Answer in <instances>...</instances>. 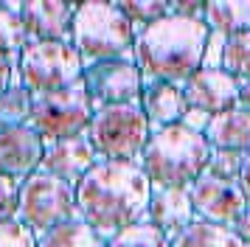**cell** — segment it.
Listing matches in <instances>:
<instances>
[{
	"label": "cell",
	"mask_w": 250,
	"mask_h": 247,
	"mask_svg": "<svg viewBox=\"0 0 250 247\" xmlns=\"http://www.w3.org/2000/svg\"><path fill=\"white\" fill-rule=\"evenodd\" d=\"M73 191L79 219L104 239H110L126 225L144 222L152 200V183L144 174L141 163L99 160Z\"/></svg>",
	"instance_id": "1"
},
{
	"label": "cell",
	"mask_w": 250,
	"mask_h": 247,
	"mask_svg": "<svg viewBox=\"0 0 250 247\" xmlns=\"http://www.w3.org/2000/svg\"><path fill=\"white\" fill-rule=\"evenodd\" d=\"M208 37L211 31L203 20H183L169 14L135 34L132 62L138 65L144 82L183 84L203 67Z\"/></svg>",
	"instance_id": "2"
},
{
	"label": "cell",
	"mask_w": 250,
	"mask_h": 247,
	"mask_svg": "<svg viewBox=\"0 0 250 247\" xmlns=\"http://www.w3.org/2000/svg\"><path fill=\"white\" fill-rule=\"evenodd\" d=\"M211 155L214 149L203 132L174 124L152 132L138 163L152 188H188L194 180L205 174Z\"/></svg>",
	"instance_id": "3"
},
{
	"label": "cell",
	"mask_w": 250,
	"mask_h": 247,
	"mask_svg": "<svg viewBox=\"0 0 250 247\" xmlns=\"http://www.w3.org/2000/svg\"><path fill=\"white\" fill-rule=\"evenodd\" d=\"M70 45L79 51L84 62L126 59L132 56L135 28L115 3L87 0V3H76Z\"/></svg>",
	"instance_id": "4"
},
{
	"label": "cell",
	"mask_w": 250,
	"mask_h": 247,
	"mask_svg": "<svg viewBox=\"0 0 250 247\" xmlns=\"http://www.w3.org/2000/svg\"><path fill=\"white\" fill-rule=\"evenodd\" d=\"M149 138L152 126L138 104L99 107L87 129V141L93 144L99 160L110 163H138Z\"/></svg>",
	"instance_id": "5"
},
{
	"label": "cell",
	"mask_w": 250,
	"mask_h": 247,
	"mask_svg": "<svg viewBox=\"0 0 250 247\" xmlns=\"http://www.w3.org/2000/svg\"><path fill=\"white\" fill-rule=\"evenodd\" d=\"M82 70L84 59L70 42H28L17 62V76L34 96L76 87Z\"/></svg>",
	"instance_id": "6"
},
{
	"label": "cell",
	"mask_w": 250,
	"mask_h": 247,
	"mask_svg": "<svg viewBox=\"0 0 250 247\" xmlns=\"http://www.w3.org/2000/svg\"><path fill=\"white\" fill-rule=\"evenodd\" d=\"M25 227L37 236L54 230L59 225L79 219L76 213V191L65 180L51 177L48 171H34L20 183V216Z\"/></svg>",
	"instance_id": "7"
},
{
	"label": "cell",
	"mask_w": 250,
	"mask_h": 247,
	"mask_svg": "<svg viewBox=\"0 0 250 247\" xmlns=\"http://www.w3.org/2000/svg\"><path fill=\"white\" fill-rule=\"evenodd\" d=\"M93 115H96V104L90 101L87 90L79 82L76 87L62 90V93L34 96V110H31L28 124L40 132V138L48 146L57 144V141L87 135Z\"/></svg>",
	"instance_id": "8"
},
{
	"label": "cell",
	"mask_w": 250,
	"mask_h": 247,
	"mask_svg": "<svg viewBox=\"0 0 250 247\" xmlns=\"http://www.w3.org/2000/svg\"><path fill=\"white\" fill-rule=\"evenodd\" d=\"M82 87L87 90L90 101L99 107L113 104H138L144 76L132 56L126 59H104V62H84L82 70Z\"/></svg>",
	"instance_id": "9"
},
{
	"label": "cell",
	"mask_w": 250,
	"mask_h": 247,
	"mask_svg": "<svg viewBox=\"0 0 250 247\" xmlns=\"http://www.w3.org/2000/svg\"><path fill=\"white\" fill-rule=\"evenodd\" d=\"M191 194V205L200 222L222 225V227H233L239 216L248 211V197L242 194L239 183H228V180L203 174L188 185Z\"/></svg>",
	"instance_id": "10"
},
{
	"label": "cell",
	"mask_w": 250,
	"mask_h": 247,
	"mask_svg": "<svg viewBox=\"0 0 250 247\" xmlns=\"http://www.w3.org/2000/svg\"><path fill=\"white\" fill-rule=\"evenodd\" d=\"M183 101L188 110H200L205 115H219L233 110L239 101V79H233L222 67H200L197 73L180 84Z\"/></svg>",
	"instance_id": "11"
},
{
	"label": "cell",
	"mask_w": 250,
	"mask_h": 247,
	"mask_svg": "<svg viewBox=\"0 0 250 247\" xmlns=\"http://www.w3.org/2000/svg\"><path fill=\"white\" fill-rule=\"evenodd\" d=\"M45 157V141L31 124L23 126H0V174L23 183L40 171Z\"/></svg>",
	"instance_id": "12"
},
{
	"label": "cell",
	"mask_w": 250,
	"mask_h": 247,
	"mask_svg": "<svg viewBox=\"0 0 250 247\" xmlns=\"http://www.w3.org/2000/svg\"><path fill=\"white\" fill-rule=\"evenodd\" d=\"M76 3L65 0H25L20 20L31 42H70Z\"/></svg>",
	"instance_id": "13"
},
{
	"label": "cell",
	"mask_w": 250,
	"mask_h": 247,
	"mask_svg": "<svg viewBox=\"0 0 250 247\" xmlns=\"http://www.w3.org/2000/svg\"><path fill=\"white\" fill-rule=\"evenodd\" d=\"M96 163H99V155H96L93 144L87 141V135H79V138H68V141L48 144L40 168L48 171L51 177L65 180L68 185L76 188V183H79Z\"/></svg>",
	"instance_id": "14"
},
{
	"label": "cell",
	"mask_w": 250,
	"mask_h": 247,
	"mask_svg": "<svg viewBox=\"0 0 250 247\" xmlns=\"http://www.w3.org/2000/svg\"><path fill=\"white\" fill-rule=\"evenodd\" d=\"M146 222L160 227L171 239L177 233H183L191 222H197L188 188H152V200H149V208H146Z\"/></svg>",
	"instance_id": "15"
},
{
	"label": "cell",
	"mask_w": 250,
	"mask_h": 247,
	"mask_svg": "<svg viewBox=\"0 0 250 247\" xmlns=\"http://www.w3.org/2000/svg\"><path fill=\"white\" fill-rule=\"evenodd\" d=\"M138 107L144 110L152 132H158L163 126H174L183 121L186 115V101H183L180 84H169V82H144Z\"/></svg>",
	"instance_id": "16"
},
{
	"label": "cell",
	"mask_w": 250,
	"mask_h": 247,
	"mask_svg": "<svg viewBox=\"0 0 250 247\" xmlns=\"http://www.w3.org/2000/svg\"><path fill=\"white\" fill-rule=\"evenodd\" d=\"M205 141L211 149H225V152H250V112L239 110H225L219 115H211V121L205 126Z\"/></svg>",
	"instance_id": "17"
},
{
	"label": "cell",
	"mask_w": 250,
	"mask_h": 247,
	"mask_svg": "<svg viewBox=\"0 0 250 247\" xmlns=\"http://www.w3.org/2000/svg\"><path fill=\"white\" fill-rule=\"evenodd\" d=\"M203 22L208 25V31L222 37L250 31V0H208Z\"/></svg>",
	"instance_id": "18"
},
{
	"label": "cell",
	"mask_w": 250,
	"mask_h": 247,
	"mask_svg": "<svg viewBox=\"0 0 250 247\" xmlns=\"http://www.w3.org/2000/svg\"><path fill=\"white\" fill-rule=\"evenodd\" d=\"M171 247H245L230 227L211 222H191L183 233L171 239Z\"/></svg>",
	"instance_id": "19"
},
{
	"label": "cell",
	"mask_w": 250,
	"mask_h": 247,
	"mask_svg": "<svg viewBox=\"0 0 250 247\" xmlns=\"http://www.w3.org/2000/svg\"><path fill=\"white\" fill-rule=\"evenodd\" d=\"M31 110H34V93L20 82L14 70L12 84L0 93V126H23L31 121Z\"/></svg>",
	"instance_id": "20"
},
{
	"label": "cell",
	"mask_w": 250,
	"mask_h": 247,
	"mask_svg": "<svg viewBox=\"0 0 250 247\" xmlns=\"http://www.w3.org/2000/svg\"><path fill=\"white\" fill-rule=\"evenodd\" d=\"M37 247H107V239L102 233H96L87 222L73 219L48 230L37 239Z\"/></svg>",
	"instance_id": "21"
},
{
	"label": "cell",
	"mask_w": 250,
	"mask_h": 247,
	"mask_svg": "<svg viewBox=\"0 0 250 247\" xmlns=\"http://www.w3.org/2000/svg\"><path fill=\"white\" fill-rule=\"evenodd\" d=\"M31 42V37L25 31L20 14H9V11L0 9V56H6V62L17 70L20 54Z\"/></svg>",
	"instance_id": "22"
},
{
	"label": "cell",
	"mask_w": 250,
	"mask_h": 247,
	"mask_svg": "<svg viewBox=\"0 0 250 247\" xmlns=\"http://www.w3.org/2000/svg\"><path fill=\"white\" fill-rule=\"evenodd\" d=\"M107 247H171V236H166L152 222H135L121 227L107 239Z\"/></svg>",
	"instance_id": "23"
},
{
	"label": "cell",
	"mask_w": 250,
	"mask_h": 247,
	"mask_svg": "<svg viewBox=\"0 0 250 247\" xmlns=\"http://www.w3.org/2000/svg\"><path fill=\"white\" fill-rule=\"evenodd\" d=\"M115 6L121 9V14L126 20L132 22L135 34L141 28L152 25V22L169 17V0H118Z\"/></svg>",
	"instance_id": "24"
},
{
	"label": "cell",
	"mask_w": 250,
	"mask_h": 247,
	"mask_svg": "<svg viewBox=\"0 0 250 247\" xmlns=\"http://www.w3.org/2000/svg\"><path fill=\"white\" fill-rule=\"evenodd\" d=\"M222 70H228V73L233 79H239V82H248L250 79V31L225 40Z\"/></svg>",
	"instance_id": "25"
},
{
	"label": "cell",
	"mask_w": 250,
	"mask_h": 247,
	"mask_svg": "<svg viewBox=\"0 0 250 247\" xmlns=\"http://www.w3.org/2000/svg\"><path fill=\"white\" fill-rule=\"evenodd\" d=\"M242 163H245V155H242V152H225V149H214V155H211V160H208L205 174L219 177V180H228V183H239Z\"/></svg>",
	"instance_id": "26"
},
{
	"label": "cell",
	"mask_w": 250,
	"mask_h": 247,
	"mask_svg": "<svg viewBox=\"0 0 250 247\" xmlns=\"http://www.w3.org/2000/svg\"><path fill=\"white\" fill-rule=\"evenodd\" d=\"M20 216V183L0 174V222H14Z\"/></svg>",
	"instance_id": "27"
},
{
	"label": "cell",
	"mask_w": 250,
	"mask_h": 247,
	"mask_svg": "<svg viewBox=\"0 0 250 247\" xmlns=\"http://www.w3.org/2000/svg\"><path fill=\"white\" fill-rule=\"evenodd\" d=\"M40 236L25 227L20 219L14 222H0V247H37Z\"/></svg>",
	"instance_id": "28"
},
{
	"label": "cell",
	"mask_w": 250,
	"mask_h": 247,
	"mask_svg": "<svg viewBox=\"0 0 250 247\" xmlns=\"http://www.w3.org/2000/svg\"><path fill=\"white\" fill-rule=\"evenodd\" d=\"M225 40L222 34H214L208 37L205 42V54H203V67H222V51H225Z\"/></svg>",
	"instance_id": "29"
},
{
	"label": "cell",
	"mask_w": 250,
	"mask_h": 247,
	"mask_svg": "<svg viewBox=\"0 0 250 247\" xmlns=\"http://www.w3.org/2000/svg\"><path fill=\"white\" fill-rule=\"evenodd\" d=\"M169 14L183 17V20H203L205 3H200V0H174V3H169Z\"/></svg>",
	"instance_id": "30"
},
{
	"label": "cell",
	"mask_w": 250,
	"mask_h": 247,
	"mask_svg": "<svg viewBox=\"0 0 250 247\" xmlns=\"http://www.w3.org/2000/svg\"><path fill=\"white\" fill-rule=\"evenodd\" d=\"M208 121H211V115H205V112H200V110H186V115H183L180 124L188 126V129H194V132H205Z\"/></svg>",
	"instance_id": "31"
},
{
	"label": "cell",
	"mask_w": 250,
	"mask_h": 247,
	"mask_svg": "<svg viewBox=\"0 0 250 247\" xmlns=\"http://www.w3.org/2000/svg\"><path fill=\"white\" fill-rule=\"evenodd\" d=\"M230 230H233V233L239 236V242H242V245L250 247V208H248L245 213H242V216H239V222L233 225Z\"/></svg>",
	"instance_id": "32"
},
{
	"label": "cell",
	"mask_w": 250,
	"mask_h": 247,
	"mask_svg": "<svg viewBox=\"0 0 250 247\" xmlns=\"http://www.w3.org/2000/svg\"><path fill=\"white\" fill-rule=\"evenodd\" d=\"M239 188H242V194L248 197V205H250V152L245 155V163H242V174H239Z\"/></svg>",
	"instance_id": "33"
},
{
	"label": "cell",
	"mask_w": 250,
	"mask_h": 247,
	"mask_svg": "<svg viewBox=\"0 0 250 247\" xmlns=\"http://www.w3.org/2000/svg\"><path fill=\"white\" fill-rule=\"evenodd\" d=\"M12 79H14V67L6 62V56H0V93L12 84Z\"/></svg>",
	"instance_id": "34"
},
{
	"label": "cell",
	"mask_w": 250,
	"mask_h": 247,
	"mask_svg": "<svg viewBox=\"0 0 250 247\" xmlns=\"http://www.w3.org/2000/svg\"><path fill=\"white\" fill-rule=\"evenodd\" d=\"M239 110L250 112V79L248 82H239V101H236Z\"/></svg>",
	"instance_id": "35"
}]
</instances>
